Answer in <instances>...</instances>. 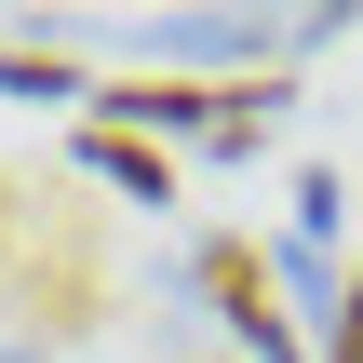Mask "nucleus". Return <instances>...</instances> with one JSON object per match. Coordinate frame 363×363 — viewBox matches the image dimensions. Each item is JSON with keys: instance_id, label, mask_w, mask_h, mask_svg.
<instances>
[{"instance_id": "obj_1", "label": "nucleus", "mask_w": 363, "mask_h": 363, "mask_svg": "<svg viewBox=\"0 0 363 363\" xmlns=\"http://www.w3.org/2000/svg\"><path fill=\"white\" fill-rule=\"evenodd\" d=\"M202 296H216V323H229L256 363H310L296 323H283V269H269L256 242H202Z\"/></svg>"}, {"instance_id": "obj_2", "label": "nucleus", "mask_w": 363, "mask_h": 363, "mask_svg": "<svg viewBox=\"0 0 363 363\" xmlns=\"http://www.w3.org/2000/svg\"><path fill=\"white\" fill-rule=\"evenodd\" d=\"M81 162H94L108 189H135V202H175V162H162V148H135V135H81Z\"/></svg>"}, {"instance_id": "obj_3", "label": "nucleus", "mask_w": 363, "mask_h": 363, "mask_svg": "<svg viewBox=\"0 0 363 363\" xmlns=\"http://www.w3.org/2000/svg\"><path fill=\"white\" fill-rule=\"evenodd\" d=\"M108 108H121V121H175V135H189V121H229V108H216L202 81H121Z\"/></svg>"}, {"instance_id": "obj_4", "label": "nucleus", "mask_w": 363, "mask_h": 363, "mask_svg": "<svg viewBox=\"0 0 363 363\" xmlns=\"http://www.w3.org/2000/svg\"><path fill=\"white\" fill-rule=\"evenodd\" d=\"M323 363H363V269L337 283V350H323Z\"/></svg>"}]
</instances>
